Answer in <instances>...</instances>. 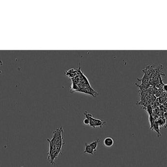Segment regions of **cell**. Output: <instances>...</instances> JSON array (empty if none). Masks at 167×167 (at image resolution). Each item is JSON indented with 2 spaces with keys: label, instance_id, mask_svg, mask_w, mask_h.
Wrapping results in <instances>:
<instances>
[{
  "label": "cell",
  "instance_id": "7",
  "mask_svg": "<svg viewBox=\"0 0 167 167\" xmlns=\"http://www.w3.org/2000/svg\"><path fill=\"white\" fill-rule=\"evenodd\" d=\"M100 142V139L98 138L96 141L92 142V143L89 144L90 146H91V148L93 149L94 151L96 152L97 151V148L98 146V144Z\"/></svg>",
  "mask_w": 167,
  "mask_h": 167
},
{
  "label": "cell",
  "instance_id": "3",
  "mask_svg": "<svg viewBox=\"0 0 167 167\" xmlns=\"http://www.w3.org/2000/svg\"><path fill=\"white\" fill-rule=\"evenodd\" d=\"M92 120H93L94 124L95 125V128L96 127H103V125H105L106 124V122H105L103 120L101 119H95L92 118Z\"/></svg>",
  "mask_w": 167,
  "mask_h": 167
},
{
  "label": "cell",
  "instance_id": "1",
  "mask_svg": "<svg viewBox=\"0 0 167 167\" xmlns=\"http://www.w3.org/2000/svg\"><path fill=\"white\" fill-rule=\"evenodd\" d=\"M64 132V130L62 127L58 128L53 132V138H51V141L55 143L56 145V149L58 151L61 153V149L63 145L64 144L63 142V138L62 137V133Z\"/></svg>",
  "mask_w": 167,
  "mask_h": 167
},
{
  "label": "cell",
  "instance_id": "10",
  "mask_svg": "<svg viewBox=\"0 0 167 167\" xmlns=\"http://www.w3.org/2000/svg\"><path fill=\"white\" fill-rule=\"evenodd\" d=\"M83 122H84V124L85 125H89V120L88 118H86V119H84Z\"/></svg>",
  "mask_w": 167,
  "mask_h": 167
},
{
  "label": "cell",
  "instance_id": "6",
  "mask_svg": "<svg viewBox=\"0 0 167 167\" xmlns=\"http://www.w3.org/2000/svg\"><path fill=\"white\" fill-rule=\"evenodd\" d=\"M151 129H152L153 130H154V131L156 132V133L158 135V137L161 136V134L160 132V130H159V126L156 121L154 123V124H153V127Z\"/></svg>",
  "mask_w": 167,
  "mask_h": 167
},
{
  "label": "cell",
  "instance_id": "8",
  "mask_svg": "<svg viewBox=\"0 0 167 167\" xmlns=\"http://www.w3.org/2000/svg\"><path fill=\"white\" fill-rule=\"evenodd\" d=\"M66 75L69 77H74L76 76V72L75 70H74V69H71L66 72Z\"/></svg>",
  "mask_w": 167,
  "mask_h": 167
},
{
  "label": "cell",
  "instance_id": "5",
  "mask_svg": "<svg viewBox=\"0 0 167 167\" xmlns=\"http://www.w3.org/2000/svg\"><path fill=\"white\" fill-rule=\"evenodd\" d=\"M95 151H94L93 149L91 148L89 144H87V143H85V149L84 151V153H86L88 154L93 155Z\"/></svg>",
  "mask_w": 167,
  "mask_h": 167
},
{
  "label": "cell",
  "instance_id": "2",
  "mask_svg": "<svg viewBox=\"0 0 167 167\" xmlns=\"http://www.w3.org/2000/svg\"><path fill=\"white\" fill-rule=\"evenodd\" d=\"M50 148L48 152V160L51 164H55V160L56 158L57 157L58 155L60 153L62 154L60 151L56 149V146L49 144Z\"/></svg>",
  "mask_w": 167,
  "mask_h": 167
},
{
  "label": "cell",
  "instance_id": "9",
  "mask_svg": "<svg viewBox=\"0 0 167 167\" xmlns=\"http://www.w3.org/2000/svg\"><path fill=\"white\" fill-rule=\"evenodd\" d=\"M159 127H164V125H166V119H164V118H161L160 119H158L157 121H156Z\"/></svg>",
  "mask_w": 167,
  "mask_h": 167
},
{
  "label": "cell",
  "instance_id": "4",
  "mask_svg": "<svg viewBox=\"0 0 167 167\" xmlns=\"http://www.w3.org/2000/svg\"><path fill=\"white\" fill-rule=\"evenodd\" d=\"M114 141L113 138L111 137H107L103 141V144L105 146L108 148H110L114 145Z\"/></svg>",
  "mask_w": 167,
  "mask_h": 167
}]
</instances>
